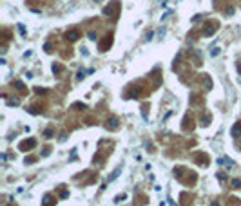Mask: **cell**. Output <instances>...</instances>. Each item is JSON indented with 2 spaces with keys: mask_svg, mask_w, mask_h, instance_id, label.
Returning a JSON list of instances; mask_svg holds the SVG:
<instances>
[{
  "mask_svg": "<svg viewBox=\"0 0 241 206\" xmlns=\"http://www.w3.org/2000/svg\"><path fill=\"white\" fill-rule=\"evenodd\" d=\"M34 145H36V141H34L33 137H29V139H24V141H22V145L18 146V148H20L22 152H26V150H31Z\"/></svg>",
  "mask_w": 241,
  "mask_h": 206,
  "instance_id": "cell-1",
  "label": "cell"
},
{
  "mask_svg": "<svg viewBox=\"0 0 241 206\" xmlns=\"http://www.w3.org/2000/svg\"><path fill=\"white\" fill-rule=\"evenodd\" d=\"M216 29H218V26H216V24H209V26H207V29L203 31V36H212V34L216 33Z\"/></svg>",
  "mask_w": 241,
  "mask_h": 206,
  "instance_id": "cell-2",
  "label": "cell"
},
{
  "mask_svg": "<svg viewBox=\"0 0 241 206\" xmlns=\"http://www.w3.org/2000/svg\"><path fill=\"white\" fill-rule=\"evenodd\" d=\"M13 85H15V87H17V89H20V91L24 89V83H22V81H15V83H13Z\"/></svg>",
  "mask_w": 241,
  "mask_h": 206,
  "instance_id": "cell-17",
  "label": "cell"
},
{
  "mask_svg": "<svg viewBox=\"0 0 241 206\" xmlns=\"http://www.w3.org/2000/svg\"><path fill=\"white\" fill-rule=\"evenodd\" d=\"M51 154V146H46V148H42V155H49Z\"/></svg>",
  "mask_w": 241,
  "mask_h": 206,
  "instance_id": "cell-15",
  "label": "cell"
},
{
  "mask_svg": "<svg viewBox=\"0 0 241 206\" xmlns=\"http://www.w3.org/2000/svg\"><path fill=\"white\" fill-rule=\"evenodd\" d=\"M27 112H29V114H33V116H38L42 110L38 109V107H27Z\"/></svg>",
  "mask_w": 241,
  "mask_h": 206,
  "instance_id": "cell-8",
  "label": "cell"
},
{
  "mask_svg": "<svg viewBox=\"0 0 241 206\" xmlns=\"http://www.w3.org/2000/svg\"><path fill=\"white\" fill-rule=\"evenodd\" d=\"M17 27H18V33H20L22 36H26V27H24V24H18Z\"/></svg>",
  "mask_w": 241,
  "mask_h": 206,
  "instance_id": "cell-12",
  "label": "cell"
},
{
  "mask_svg": "<svg viewBox=\"0 0 241 206\" xmlns=\"http://www.w3.org/2000/svg\"><path fill=\"white\" fill-rule=\"evenodd\" d=\"M210 206H219V203H212V204H210Z\"/></svg>",
  "mask_w": 241,
  "mask_h": 206,
  "instance_id": "cell-27",
  "label": "cell"
},
{
  "mask_svg": "<svg viewBox=\"0 0 241 206\" xmlns=\"http://www.w3.org/2000/svg\"><path fill=\"white\" fill-rule=\"evenodd\" d=\"M85 74H87V71H83V69H82V71H78L76 80H78V81H80V80H83V76H85Z\"/></svg>",
  "mask_w": 241,
  "mask_h": 206,
  "instance_id": "cell-11",
  "label": "cell"
},
{
  "mask_svg": "<svg viewBox=\"0 0 241 206\" xmlns=\"http://www.w3.org/2000/svg\"><path fill=\"white\" fill-rule=\"evenodd\" d=\"M230 134H232V137H239L241 136V123H236L232 127V130H230Z\"/></svg>",
  "mask_w": 241,
  "mask_h": 206,
  "instance_id": "cell-5",
  "label": "cell"
},
{
  "mask_svg": "<svg viewBox=\"0 0 241 206\" xmlns=\"http://www.w3.org/2000/svg\"><path fill=\"white\" fill-rule=\"evenodd\" d=\"M111 40H112V36H107V40H105V45H100V51H107V49L111 47Z\"/></svg>",
  "mask_w": 241,
  "mask_h": 206,
  "instance_id": "cell-9",
  "label": "cell"
},
{
  "mask_svg": "<svg viewBox=\"0 0 241 206\" xmlns=\"http://www.w3.org/2000/svg\"><path fill=\"white\" fill-rule=\"evenodd\" d=\"M53 134H55V132H53L51 129H47V130H46V134H44V136H46V137H53Z\"/></svg>",
  "mask_w": 241,
  "mask_h": 206,
  "instance_id": "cell-19",
  "label": "cell"
},
{
  "mask_svg": "<svg viewBox=\"0 0 241 206\" xmlns=\"http://www.w3.org/2000/svg\"><path fill=\"white\" fill-rule=\"evenodd\" d=\"M9 206H13V204H9Z\"/></svg>",
  "mask_w": 241,
  "mask_h": 206,
  "instance_id": "cell-29",
  "label": "cell"
},
{
  "mask_svg": "<svg viewBox=\"0 0 241 206\" xmlns=\"http://www.w3.org/2000/svg\"><path fill=\"white\" fill-rule=\"evenodd\" d=\"M232 186H234V188H241V179H234L232 181Z\"/></svg>",
  "mask_w": 241,
  "mask_h": 206,
  "instance_id": "cell-14",
  "label": "cell"
},
{
  "mask_svg": "<svg viewBox=\"0 0 241 206\" xmlns=\"http://www.w3.org/2000/svg\"><path fill=\"white\" fill-rule=\"evenodd\" d=\"M209 123H210V116H205V117L201 116V125H209Z\"/></svg>",
  "mask_w": 241,
  "mask_h": 206,
  "instance_id": "cell-13",
  "label": "cell"
},
{
  "mask_svg": "<svg viewBox=\"0 0 241 206\" xmlns=\"http://www.w3.org/2000/svg\"><path fill=\"white\" fill-rule=\"evenodd\" d=\"M44 203H46V206H53V195L47 194L46 197H44Z\"/></svg>",
  "mask_w": 241,
  "mask_h": 206,
  "instance_id": "cell-10",
  "label": "cell"
},
{
  "mask_svg": "<svg viewBox=\"0 0 241 206\" xmlns=\"http://www.w3.org/2000/svg\"><path fill=\"white\" fill-rule=\"evenodd\" d=\"M34 161H36V159H29V157H27L26 161H24V163H26V165H31V163H34Z\"/></svg>",
  "mask_w": 241,
  "mask_h": 206,
  "instance_id": "cell-23",
  "label": "cell"
},
{
  "mask_svg": "<svg viewBox=\"0 0 241 206\" xmlns=\"http://www.w3.org/2000/svg\"><path fill=\"white\" fill-rule=\"evenodd\" d=\"M227 14H234V7H227Z\"/></svg>",
  "mask_w": 241,
  "mask_h": 206,
  "instance_id": "cell-25",
  "label": "cell"
},
{
  "mask_svg": "<svg viewBox=\"0 0 241 206\" xmlns=\"http://www.w3.org/2000/svg\"><path fill=\"white\" fill-rule=\"evenodd\" d=\"M60 197H62V199H67V197H69V192H62Z\"/></svg>",
  "mask_w": 241,
  "mask_h": 206,
  "instance_id": "cell-24",
  "label": "cell"
},
{
  "mask_svg": "<svg viewBox=\"0 0 241 206\" xmlns=\"http://www.w3.org/2000/svg\"><path fill=\"white\" fill-rule=\"evenodd\" d=\"M219 54V47L216 49V47H212V51H210V56H218Z\"/></svg>",
  "mask_w": 241,
  "mask_h": 206,
  "instance_id": "cell-16",
  "label": "cell"
},
{
  "mask_svg": "<svg viewBox=\"0 0 241 206\" xmlns=\"http://www.w3.org/2000/svg\"><path fill=\"white\" fill-rule=\"evenodd\" d=\"M138 94H140V89L134 85V87H132V91L129 92V98H131V100H134V98H138Z\"/></svg>",
  "mask_w": 241,
  "mask_h": 206,
  "instance_id": "cell-7",
  "label": "cell"
},
{
  "mask_svg": "<svg viewBox=\"0 0 241 206\" xmlns=\"http://www.w3.org/2000/svg\"><path fill=\"white\" fill-rule=\"evenodd\" d=\"M218 165H227V166H232L234 163H232V159H228V157H225V159H223V157H219V159H218Z\"/></svg>",
  "mask_w": 241,
  "mask_h": 206,
  "instance_id": "cell-6",
  "label": "cell"
},
{
  "mask_svg": "<svg viewBox=\"0 0 241 206\" xmlns=\"http://www.w3.org/2000/svg\"><path fill=\"white\" fill-rule=\"evenodd\" d=\"M125 197H127V195H125V194H121V195H118V197H114V201H116V203H120V201H123Z\"/></svg>",
  "mask_w": 241,
  "mask_h": 206,
  "instance_id": "cell-18",
  "label": "cell"
},
{
  "mask_svg": "<svg viewBox=\"0 0 241 206\" xmlns=\"http://www.w3.org/2000/svg\"><path fill=\"white\" fill-rule=\"evenodd\" d=\"M151 38H152V31H149V33H147V36H145V40H147V42H149V40H151Z\"/></svg>",
  "mask_w": 241,
  "mask_h": 206,
  "instance_id": "cell-22",
  "label": "cell"
},
{
  "mask_svg": "<svg viewBox=\"0 0 241 206\" xmlns=\"http://www.w3.org/2000/svg\"><path fill=\"white\" fill-rule=\"evenodd\" d=\"M94 2H100V0H94Z\"/></svg>",
  "mask_w": 241,
  "mask_h": 206,
  "instance_id": "cell-28",
  "label": "cell"
},
{
  "mask_svg": "<svg viewBox=\"0 0 241 206\" xmlns=\"http://www.w3.org/2000/svg\"><path fill=\"white\" fill-rule=\"evenodd\" d=\"M169 204H170V206H178V204H176V203H174V201H170V203H169Z\"/></svg>",
  "mask_w": 241,
  "mask_h": 206,
  "instance_id": "cell-26",
  "label": "cell"
},
{
  "mask_svg": "<svg viewBox=\"0 0 241 206\" xmlns=\"http://www.w3.org/2000/svg\"><path fill=\"white\" fill-rule=\"evenodd\" d=\"M105 127H107L109 130H116V127H118V117H114V116L109 117V119H107V125H105Z\"/></svg>",
  "mask_w": 241,
  "mask_h": 206,
  "instance_id": "cell-3",
  "label": "cell"
},
{
  "mask_svg": "<svg viewBox=\"0 0 241 206\" xmlns=\"http://www.w3.org/2000/svg\"><path fill=\"white\" fill-rule=\"evenodd\" d=\"M65 38H67L69 42H75V40H78V38H80V31H76V29H75V31H69V33L65 34Z\"/></svg>",
  "mask_w": 241,
  "mask_h": 206,
  "instance_id": "cell-4",
  "label": "cell"
},
{
  "mask_svg": "<svg viewBox=\"0 0 241 206\" xmlns=\"http://www.w3.org/2000/svg\"><path fill=\"white\" fill-rule=\"evenodd\" d=\"M89 38H91V40H96V33L91 31V33H89Z\"/></svg>",
  "mask_w": 241,
  "mask_h": 206,
  "instance_id": "cell-21",
  "label": "cell"
},
{
  "mask_svg": "<svg viewBox=\"0 0 241 206\" xmlns=\"http://www.w3.org/2000/svg\"><path fill=\"white\" fill-rule=\"evenodd\" d=\"M44 51H46V52H51V45H49V43H46V45H44Z\"/></svg>",
  "mask_w": 241,
  "mask_h": 206,
  "instance_id": "cell-20",
  "label": "cell"
}]
</instances>
